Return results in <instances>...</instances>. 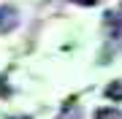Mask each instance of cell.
I'll use <instances>...</instances> for the list:
<instances>
[{"label": "cell", "mask_w": 122, "mask_h": 119, "mask_svg": "<svg viewBox=\"0 0 122 119\" xmlns=\"http://www.w3.org/2000/svg\"><path fill=\"white\" fill-rule=\"evenodd\" d=\"M16 24H19L16 8L14 5H0V33H11Z\"/></svg>", "instance_id": "obj_1"}, {"label": "cell", "mask_w": 122, "mask_h": 119, "mask_svg": "<svg viewBox=\"0 0 122 119\" xmlns=\"http://www.w3.org/2000/svg\"><path fill=\"white\" fill-rule=\"evenodd\" d=\"M106 97H109L111 103H119L122 100V81H111L109 87H106Z\"/></svg>", "instance_id": "obj_2"}, {"label": "cell", "mask_w": 122, "mask_h": 119, "mask_svg": "<svg viewBox=\"0 0 122 119\" xmlns=\"http://www.w3.org/2000/svg\"><path fill=\"white\" fill-rule=\"evenodd\" d=\"M95 119H119V111H114V108H100Z\"/></svg>", "instance_id": "obj_3"}, {"label": "cell", "mask_w": 122, "mask_h": 119, "mask_svg": "<svg viewBox=\"0 0 122 119\" xmlns=\"http://www.w3.org/2000/svg\"><path fill=\"white\" fill-rule=\"evenodd\" d=\"M73 3H79V5H95L98 0H73Z\"/></svg>", "instance_id": "obj_4"}, {"label": "cell", "mask_w": 122, "mask_h": 119, "mask_svg": "<svg viewBox=\"0 0 122 119\" xmlns=\"http://www.w3.org/2000/svg\"><path fill=\"white\" fill-rule=\"evenodd\" d=\"M14 119H30V116H14Z\"/></svg>", "instance_id": "obj_5"}]
</instances>
